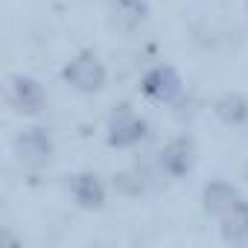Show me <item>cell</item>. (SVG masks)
<instances>
[{
  "instance_id": "6da1fadb",
  "label": "cell",
  "mask_w": 248,
  "mask_h": 248,
  "mask_svg": "<svg viewBox=\"0 0 248 248\" xmlns=\"http://www.w3.org/2000/svg\"><path fill=\"white\" fill-rule=\"evenodd\" d=\"M64 79H67L76 91L93 93V91H99V88L105 85V70H102V64L96 62V56L82 53L76 62H70V64L64 67Z\"/></svg>"
},
{
  "instance_id": "7a4b0ae2",
  "label": "cell",
  "mask_w": 248,
  "mask_h": 248,
  "mask_svg": "<svg viewBox=\"0 0 248 248\" xmlns=\"http://www.w3.org/2000/svg\"><path fill=\"white\" fill-rule=\"evenodd\" d=\"M6 96H9L12 108L21 111V114H35L44 105L41 85L35 79H30V76H12L9 79V88H6Z\"/></svg>"
},
{
  "instance_id": "3957f363",
  "label": "cell",
  "mask_w": 248,
  "mask_h": 248,
  "mask_svg": "<svg viewBox=\"0 0 248 248\" xmlns=\"http://www.w3.org/2000/svg\"><path fill=\"white\" fill-rule=\"evenodd\" d=\"M146 135V123L135 117L129 108H120L108 126V143L111 146H132Z\"/></svg>"
},
{
  "instance_id": "277c9868",
  "label": "cell",
  "mask_w": 248,
  "mask_h": 248,
  "mask_svg": "<svg viewBox=\"0 0 248 248\" xmlns=\"http://www.w3.org/2000/svg\"><path fill=\"white\" fill-rule=\"evenodd\" d=\"M15 152H18V161H24L27 167H41L50 161L53 143L41 129H30L15 140Z\"/></svg>"
},
{
  "instance_id": "5b68a950",
  "label": "cell",
  "mask_w": 248,
  "mask_h": 248,
  "mask_svg": "<svg viewBox=\"0 0 248 248\" xmlns=\"http://www.w3.org/2000/svg\"><path fill=\"white\" fill-rule=\"evenodd\" d=\"M143 91H146V96H152L158 102H172L181 91V79L172 67H155V70L146 73Z\"/></svg>"
},
{
  "instance_id": "8992f818",
  "label": "cell",
  "mask_w": 248,
  "mask_h": 248,
  "mask_svg": "<svg viewBox=\"0 0 248 248\" xmlns=\"http://www.w3.org/2000/svg\"><path fill=\"white\" fill-rule=\"evenodd\" d=\"M219 219L228 242H248V202H242V196L233 204H228L219 213Z\"/></svg>"
},
{
  "instance_id": "52a82bcc",
  "label": "cell",
  "mask_w": 248,
  "mask_h": 248,
  "mask_svg": "<svg viewBox=\"0 0 248 248\" xmlns=\"http://www.w3.org/2000/svg\"><path fill=\"white\" fill-rule=\"evenodd\" d=\"M161 167H164L170 175H184V172H190V167H193V143H190L187 138L172 140V143L161 152Z\"/></svg>"
},
{
  "instance_id": "ba28073f",
  "label": "cell",
  "mask_w": 248,
  "mask_h": 248,
  "mask_svg": "<svg viewBox=\"0 0 248 248\" xmlns=\"http://www.w3.org/2000/svg\"><path fill=\"white\" fill-rule=\"evenodd\" d=\"M73 196L82 207H99L105 199V190L96 175H76L73 178Z\"/></svg>"
},
{
  "instance_id": "9c48e42d",
  "label": "cell",
  "mask_w": 248,
  "mask_h": 248,
  "mask_svg": "<svg viewBox=\"0 0 248 248\" xmlns=\"http://www.w3.org/2000/svg\"><path fill=\"white\" fill-rule=\"evenodd\" d=\"M239 199V193L231 187V184H222V181H213V184H207L204 187V210L207 213H213V216H219L228 204H233Z\"/></svg>"
},
{
  "instance_id": "30bf717a",
  "label": "cell",
  "mask_w": 248,
  "mask_h": 248,
  "mask_svg": "<svg viewBox=\"0 0 248 248\" xmlns=\"http://www.w3.org/2000/svg\"><path fill=\"white\" fill-rule=\"evenodd\" d=\"M216 114H219L225 123H242V120H245V114H248V105H245V99H242V96L228 93V96H222V99L216 102Z\"/></svg>"
}]
</instances>
